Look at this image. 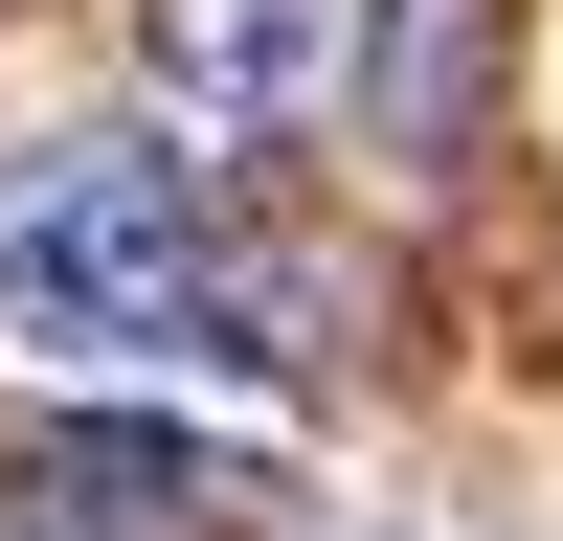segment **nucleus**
<instances>
[{
	"mask_svg": "<svg viewBox=\"0 0 563 541\" xmlns=\"http://www.w3.org/2000/svg\"><path fill=\"white\" fill-rule=\"evenodd\" d=\"M0 339L90 361V384H271L294 361V294L225 249V203L135 135H45L0 158Z\"/></svg>",
	"mask_w": 563,
	"mask_h": 541,
	"instance_id": "f257e3e1",
	"label": "nucleus"
},
{
	"mask_svg": "<svg viewBox=\"0 0 563 541\" xmlns=\"http://www.w3.org/2000/svg\"><path fill=\"white\" fill-rule=\"evenodd\" d=\"M339 68H361V0H158V90H180L203 135L339 113Z\"/></svg>",
	"mask_w": 563,
	"mask_h": 541,
	"instance_id": "f03ea898",
	"label": "nucleus"
},
{
	"mask_svg": "<svg viewBox=\"0 0 563 541\" xmlns=\"http://www.w3.org/2000/svg\"><path fill=\"white\" fill-rule=\"evenodd\" d=\"M23 496H68V519H113V541H203V519H271V451H225V429H45L23 451Z\"/></svg>",
	"mask_w": 563,
	"mask_h": 541,
	"instance_id": "7ed1b4c3",
	"label": "nucleus"
},
{
	"mask_svg": "<svg viewBox=\"0 0 563 541\" xmlns=\"http://www.w3.org/2000/svg\"><path fill=\"white\" fill-rule=\"evenodd\" d=\"M0 541H113V519H68V496H23V519H0Z\"/></svg>",
	"mask_w": 563,
	"mask_h": 541,
	"instance_id": "20e7f679",
	"label": "nucleus"
}]
</instances>
